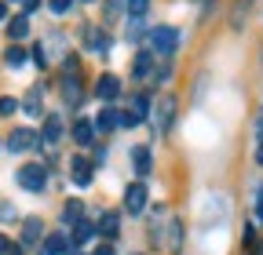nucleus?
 Returning a JSON list of instances; mask_svg holds the SVG:
<instances>
[{
	"instance_id": "obj_20",
	"label": "nucleus",
	"mask_w": 263,
	"mask_h": 255,
	"mask_svg": "<svg viewBox=\"0 0 263 255\" xmlns=\"http://www.w3.org/2000/svg\"><path fill=\"white\" fill-rule=\"evenodd\" d=\"M26 33H29V18H26V15L11 18V26H8V37H11V40H22Z\"/></svg>"
},
{
	"instance_id": "obj_7",
	"label": "nucleus",
	"mask_w": 263,
	"mask_h": 255,
	"mask_svg": "<svg viewBox=\"0 0 263 255\" xmlns=\"http://www.w3.org/2000/svg\"><path fill=\"white\" fill-rule=\"evenodd\" d=\"M117 91H121V80H117L114 73H103V77H99V84H95V95H99L103 102H114V99H117Z\"/></svg>"
},
{
	"instance_id": "obj_30",
	"label": "nucleus",
	"mask_w": 263,
	"mask_h": 255,
	"mask_svg": "<svg viewBox=\"0 0 263 255\" xmlns=\"http://www.w3.org/2000/svg\"><path fill=\"white\" fill-rule=\"evenodd\" d=\"M15 215H18V208H15V204H0V219H4V222H8V219H15Z\"/></svg>"
},
{
	"instance_id": "obj_26",
	"label": "nucleus",
	"mask_w": 263,
	"mask_h": 255,
	"mask_svg": "<svg viewBox=\"0 0 263 255\" xmlns=\"http://www.w3.org/2000/svg\"><path fill=\"white\" fill-rule=\"evenodd\" d=\"M18 251H22L18 244H11V241H8L4 233H0V255H18Z\"/></svg>"
},
{
	"instance_id": "obj_3",
	"label": "nucleus",
	"mask_w": 263,
	"mask_h": 255,
	"mask_svg": "<svg viewBox=\"0 0 263 255\" xmlns=\"http://www.w3.org/2000/svg\"><path fill=\"white\" fill-rule=\"evenodd\" d=\"M150 44H154V55L161 51V55H168V51H176V44H179V33L172 26H157V29H150Z\"/></svg>"
},
{
	"instance_id": "obj_6",
	"label": "nucleus",
	"mask_w": 263,
	"mask_h": 255,
	"mask_svg": "<svg viewBox=\"0 0 263 255\" xmlns=\"http://www.w3.org/2000/svg\"><path fill=\"white\" fill-rule=\"evenodd\" d=\"M41 142V135L37 132H29V128H15V132L8 135V150L11 153H26V150H33Z\"/></svg>"
},
{
	"instance_id": "obj_37",
	"label": "nucleus",
	"mask_w": 263,
	"mask_h": 255,
	"mask_svg": "<svg viewBox=\"0 0 263 255\" xmlns=\"http://www.w3.org/2000/svg\"><path fill=\"white\" fill-rule=\"evenodd\" d=\"M84 4H91V0H84Z\"/></svg>"
},
{
	"instance_id": "obj_33",
	"label": "nucleus",
	"mask_w": 263,
	"mask_h": 255,
	"mask_svg": "<svg viewBox=\"0 0 263 255\" xmlns=\"http://www.w3.org/2000/svg\"><path fill=\"white\" fill-rule=\"evenodd\" d=\"M256 219L263 222V186H259V197H256Z\"/></svg>"
},
{
	"instance_id": "obj_32",
	"label": "nucleus",
	"mask_w": 263,
	"mask_h": 255,
	"mask_svg": "<svg viewBox=\"0 0 263 255\" xmlns=\"http://www.w3.org/2000/svg\"><path fill=\"white\" fill-rule=\"evenodd\" d=\"M154 77H157V80H168V77H172V66H161V70H154Z\"/></svg>"
},
{
	"instance_id": "obj_28",
	"label": "nucleus",
	"mask_w": 263,
	"mask_h": 255,
	"mask_svg": "<svg viewBox=\"0 0 263 255\" xmlns=\"http://www.w3.org/2000/svg\"><path fill=\"white\" fill-rule=\"evenodd\" d=\"M15 110H18V102H15V99H0V117H11Z\"/></svg>"
},
{
	"instance_id": "obj_35",
	"label": "nucleus",
	"mask_w": 263,
	"mask_h": 255,
	"mask_svg": "<svg viewBox=\"0 0 263 255\" xmlns=\"http://www.w3.org/2000/svg\"><path fill=\"white\" fill-rule=\"evenodd\" d=\"M8 18V4H0V22H4Z\"/></svg>"
},
{
	"instance_id": "obj_8",
	"label": "nucleus",
	"mask_w": 263,
	"mask_h": 255,
	"mask_svg": "<svg viewBox=\"0 0 263 255\" xmlns=\"http://www.w3.org/2000/svg\"><path fill=\"white\" fill-rule=\"evenodd\" d=\"M95 230L103 233L106 241H114L117 230H121V215H117V211H103V215H99V226H95Z\"/></svg>"
},
{
	"instance_id": "obj_34",
	"label": "nucleus",
	"mask_w": 263,
	"mask_h": 255,
	"mask_svg": "<svg viewBox=\"0 0 263 255\" xmlns=\"http://www.w3.org/2000/svg\"><path fill=\"white\" fill-rule=\"evenodd\" d=\"M95 255H114V251H110V244H103V248H99Z\"/></svg>"
},
{
	"instance_id": "obj_19",
	"label": "nucleus",
	"mask_w": 263,
	"mask_h": 255,
	"mask_svg": "<svg viewBox=\"0 0 263 255\" xmlns=\"http://www.w3.org/2000/svg\"><path fill=\"white\" fill-rule=\"evenodd\" d=\"M66 248H70V241H66L62 233H51V237L44 241V255H62Z\"/></svg>"
},
{
	"instance_id": "obj_29",
	"label": "nucleus",
	"mask_w": 263,
	"mask_h": 255,
	"mask_svg": "<svg viewBox=\"0 0 263 255\" xmlns=\"http://www.w3.org/2000/svg\"><path fill=\"white\" fill-rule=\"evenodd\" d=\"M121 8H124V0H106V18H114Z\"/></svg>"
},
{
	"instance_id": "obj_15",
	"label": "nucleus",
	"mask_w": 263,
	"mask_h": 255,
	"mask_svg": "<svg viewBox=\"0 0 263 255\" xmlns=\"http://www.w3.org/2000/svg\"><path fill=\"white\" fill-rule=\"evenodd\" d=\"M59 135H62V117H44V142H59Z\"/></svg>"
},
{
	"instance_id": "obj_5",
	"label": "nucleus",
	"mask_w": 263,
	"mask_h": 255,
	"mask_svg": "<svg viewBox=\"0 0 263 255\" xmlns=\"http://www.w3.org/2000/svg\"><path fill=\"white\" fill-rule=\"evenodd\" d=\"M124 211L128 215H143L146 211V182H132L124 189Z\"/></svg>"
},
{
	"instance_id": "obj_4",
	"label": "nucleus",
	"mask_w": 263,
	"mask_h": 255,
	"mask_svg": "<svg viewBox=\"0 0 263 255\" xmlns=\"http://www.w3.org/2000/svg\"><path fill=\"white\" fill-rule=\"evenodd\" d=\"M146 113H150V99H146V95H132L128 110L121 113V124L136 128V124H143V120H146Z\"/></svg>"
},
{
	"instance_id": "obj_11",
	"label": "nucleus",
	"mask_w": 263,
	"mask_h": 255,
	"mask_svg": "<svg viewBox=\"0 0 263 255\" xmlns=\"http://www.w3.org/2000/svg\"><path fill=\"white\" fill-rule=\"evenodd\" d=\"M117 124H121V113H117V110H103V113H99V117L91 120L95 132H114Z\"/></svg>"
},
{
	"instance_id": "obj_1",
	"label": "nucleus",
	"mask_w": 263,
	"mask_h": 255,
	"mask_svg": "<svg viewBox=\"0 0 263 255\" xmlns=\"http://www.w3.org/2000/svg\"><path fill=\"white\" fill-rule=\"evenodd\" d=\"M176 124V95H157V106H154V128L157 132H168Z\"/></svg>"
},
{
	"instance_id": "obj_24",
	"label": "nucleus",
	"mask_w": 263,
	"mask_h": 255,
	"mask_svg": "<svg viewBox=\"0 0 263 255\" xmlns=\"http://www.w3.org/2000/svg\"><path fill=\"white\" fill-rule=\"evenodd\" d=\"M124 8H128V15H132V18H143V15L150 11V0H128Z\"/></svg>"
},
{
	"instance_id": "obj_14",
	"label": "nucleus",
	"mask_w": 263,
	"mask_h": 255,
	"mask_svg": "<svg viewBox=\"0 0 263 255\" xmlns=\"http://www.w3.org/2000/svg\"><path fill=\"white\" fill-rule=\"evenodd\" d=\"M91 139H95L91 120H77V124H73V142H77V146H88Z\"/></svg>"
},
{
	"instance_id": "obj_27",
	"label": "nucleus",
	"mask_w": 263,
	"mask_h": 255,
	"mask_svg": "<svg viewBox=\"0 0 263 255\" xmlns=\"http://www.w3.org/2000/svg\"><path fill=\"white\" fill-rule=\"evenodd\" d=\"M48 4H51V11H55V15H66V11L73 8V0H48Z\"/></svg>"
},
{
	"instance_id": "obj_16",
	"label": "nucleus",
	"mask_w": 263,
	"mask_h": 255,
	"mask_svg": "<svg viewBox=\"0 0 263 255\" xmlns=\"http://www.w3.org/2000/svg\"><path fill=\"white\" fill-rule=\"evenodd\" d=\"M150 66H154V55H150V51H139L136 62H132V77H146Z\"/></svg>"
},
{
	"instance_id": "obj_25",
	"label": "nucleus",
	"mask_w": 263,
	"mask_h": 255,
	"mask_svg": "<svg viewBox=\"0 0 263 255\" xmlns=\"http://www.w3.org/2000/svg\"><path fill=\"white\" fill-rule=\"evenodd\" d=\"M164 244H168L172 251H179V222H176V219L168 222V241H164Z\"/></svg>"
},
{
	"instance_id": "obj_17",
	"label": "nucleus",
	"mask_w": 263,
	"mask_h": 255,
	"mask_svg": "<svg viewBox=\"0 0 263 255\" xmlns=\"http://www.w3.org/2000/svg\"><path fill=\"white\" fill-rule=\"evenodd\" d=\"M132 164H136L139 175H146L150 172V150L146 146H136V150H132Z\"/></svg>"
},
{
	"instance_id": "obj_23",
	"label": "nucleus",
	"mask_w": 263,
	"mask_h": 255,
	"mask_svg": "<svg viewBox=\"0 0 263 255\" xmlns=\"http://www.w3.org/2000/svg\"><path fill=\"white\" fill-rule=\"evenodd\" d=\"M26 113H29V117H41V88H33V91H29V99H26Z\"/></svg>"
},
{
	"instance_id": "obj_18",
	"label": "nucleus",
	"mask_w": 263,
	"mask_h": 255,
	"mask_svg": "<svg viewBox=\"0 0 263 255\" xmlns=\"http://www.w3.org/2000/svg\"><path fill=\"white\" fill-rule=\"evenodd\" d=\"M81 211H84L81 201H66V204H62V222H66V226H70V222L77 226V222H81Z\"/></svg>"
},
{
	"instance_id": "obj_36",
	"label": "nucleus",
	"mask_w": 263,
	"mask_h": 255,
	"mask_svg": "<svg viewBox=\"0 0 263 255\" xmlns=\"http://www.w3.org/2000/svg\"><path fill=\"white\" fill-rule=\"evenodd\" d=\"M256 164H263V146H259V153H256Z\"/></svg>"
},
{
	"instance_id": "obj_13",
	"label": "nucleus",
	"mask_w": 263,
	"mask_h": 255,
	"mask_svg": "<svg viewBox=\"0 0 263 255\" xmlns=\"http://www.w3.org/2000/svg\"><path fill=\"white\" fill-rule=\"evenodd\" d=\"M4 62H8L11 70H22L26 62H29V51H26V48H18V44H11V48L4 51Z\"/></svg>"
},
{
	"instance_id": "obj_21",
	"label": "nucleus",
	"mask_w": 263,
	"mask_h": 255,
	"mask_svg": "<svg viewBox=\"0 0 263 255\" xmlns=\"http://www.w3.org/2000/svg\"><path fill=\"white\" fill-rule=\"evenodd\" d=\"M88 48H91V51H99V55H106V48H110L106 33H95V29H88Z\"/></svg>"
},
{
	"instance_id": "obj_10",
	"label": "nucleus",
	"mask_w": 263,
	"mask_h": 255,
	"mask_svg": "<svg viewBox=\"0 0 263 255\" xmlns=\"http://www.w3.org/2000/svg\"><path fill=\"white\" fill-rule=\"evenodd\" d=\"M41 233H44V222H41V219H26V222H22V248L37 244Z\"/></svg>"
},
{
	"instance_id": "obj_12",
	"label": "nucleus",
	"mask_w": 263,
	"mask_h": 255,
	"mask_svg": "<svg viewBox=\"0 0 263 255\" xmlns=\"http://www.w3.org/2000/svg\"><path fill=\"white\" fill-rule=\"evenodd\" d=\"M62 99L70 102V106H77V102H81V80H77V73L62 80Z\"/></svg>"
},
{
	"instance_id": "obj_31",
	"label": "nucleus",
	"mask_w": 263,
	"mask_h": 255,
	"mask_svg": "<svg viewBox=\"0 0 263 255\" xmlns=\"http://www.w3.org/2000/svg\"><path fill=\"white\" fill-rule=\"evenodd\" d=\"M37 8H41V0H22V11H26V15H33Z\"/></svg>"
},
{
	"instance_id": "obj_2",
	"label": "nucleus",
	"mask_w": 263,
	"mask_h": 255,
	"mask_svg": "<svg viewBox=\"0 0 263 255\" xmlns=\"http://www.w3.org/2000/svg\"><path fill=\"white\" fill-rule=\"evenodd\" d=\"M18 186L29 189V194H41V189L48 186V172H44V164H22V168H18Z\"/></svg>"
},
{
	"instance_id": "obj_22",
	"label": "nucleus",
	"mask_w": 263,
	"mask_h": 255,
	"mask_svg": "<svg viewBox=\"0 0 263 255\" xmlns=\"http://www.w3.org/2000/svg\"><path fill=\"white\" fill-rule=\"evenodd\" d=\"M91 233H95V226H88V222H77V233H73V241H70V244H73V248H81V244H88V237H91Z\"/></svg>"
},
{
	"instance_id": "obj_9",
	"label": "nucleus",
	"mask_w": 263,
	"mask_h": 255,
	"mask_svg": "<svg viewBox=\"0 0 263 255\" xmlns=\"http://www.w3.org/2000/svg\"><path fill=\"white\" fill-rule=\"evenodd\" d=\"M70 172H73V182L77 186H91V164L84 161V157H70Z\"/></svg>"
}]
</instances>
